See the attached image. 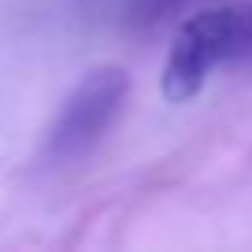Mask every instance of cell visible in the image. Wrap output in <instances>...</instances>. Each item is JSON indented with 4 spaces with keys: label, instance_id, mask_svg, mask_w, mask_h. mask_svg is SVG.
<instances>
[{
    "label": "cell",
    "instance_id": "cell-1",
    "mask_svg": "<svg viewBox=\"0 0 252 252\" xmlns=\"http://www.w3.org/2000/svg\"><path fill=\"white\" fill-rule=\"evenodd\" d=\"M222 63L252 67V4H222L189 15L171 41L159 89L171 104H186Z\"/></svg>",
    "mask_w": 252,
    "mask_h": 252
},
{
    "label": "cell",
    "instance_id": "cell-2",
    "mask_svg": "<svg viewBox=\"0 0 252 252\" xmlns=\"http://www.w3.org/2000/svg\"><path fill=\"white\" fill-rule=\"evenodd\" d=\"M130 93V78L115 63H100L82 74V82L67 93L60 115L52 119L41 145V163L45 167H71L86 159L100 145V137L111 130Z\"/></svg>",
    "mask_w": 252,
    "mask_h": 252
},
{
    "label": "cell",
    "instance_id": "cell-3",
    "mask_svg": "<svg viewBox=\"0 0 252 252\" xmlns=\"http://www.w3.org/2000/svg\"><path fill=\"white\" fill-rule=\"evenodd\" d=\"M174 0H134V8L137 11H152V15H156V11H163V8H171Z\"/></svg>",
    "mask_w": 252,
    "mask_h": 252
}]
</instances>
